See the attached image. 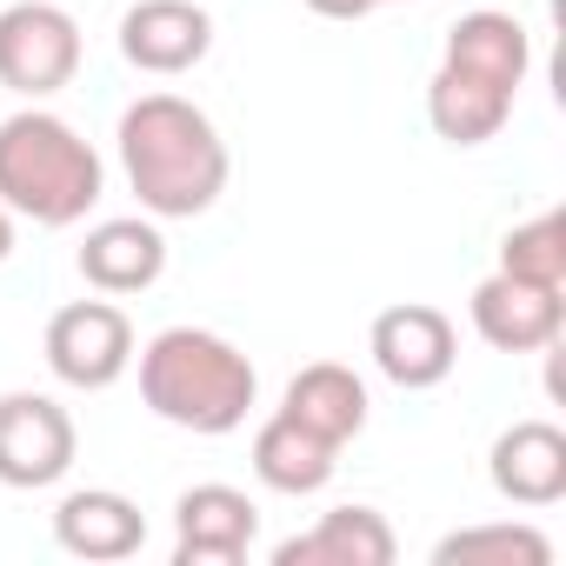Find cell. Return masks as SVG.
I'll return each instance as SVG.
<instances>
[{
    "mask_svg": "<svg viewBox=\"0 0 566 566\" xmlns=\"http://www.w3.org/2000/svg\"><path fill=\"white\" fill-rule=\"evenodd\" d=\"M120 167L154 220H193L227 193V140L180 94H140L120 114Z\"/></svg>",
    "mask_w": 566,
    "mask_h": 566,
    "instance_id": "1",
    "label": "cell"
},
{
    "mask_svg": "<svg viewBox=\"0 0 566 566\" xmlns=\"http://www.w3.org/2000/svg\"><path fill=\"white\" fill-rule=\"evenodd\" d=\"M260 394V374L253 360L207 334V327H167L147 340L140 354V400L167 420V427H187V433H233L247 420Z\"/></svg>",
    "mask_w": 566,
    "mask_h": 566,
    "instance_id": "2",
    "label": "cell"
},
{
    "mask_svg": "<svg viewBox=\"0 0 566 566\" xmlns=\"http://www.w3.org/2000/svg\"><path fill=\"white\" fill-rule=\"evenodd\" d=\"M101 200V154L61 114L0 120V207L28 213L34 227H74Z\"/></svg>",
    "mask_w": 566,
    "mask_h": 566,
    "instance_id": "3",
    "label": "cell"
},
{
    "mask_svg": "<svg viewBox=\"0 0 566 566\" xmlns=\"http://www.w3.org/2000/svg\"><path fill=\"white\" fill-rule=\"evenodd\" d=\"M81 74V28L54 0L0 8V87L21 101H48Z\"/></svg>",
    "mask_w": 566,
    "mask_h": 566,
    "instance_id": "4",
    "label": "cell"
},
{
    "mask_svg": "<svg viewBox=\"0 0 566 566\" xmlns=\"http://www.w3.org/2000/svg\"><path fill=\"white\" fill-rule=\"evenodd\" d=\"M48 367L61 387L101 394L134 367V327L114 301H74L48 321Z\"/></svg>",
    "mask_w": 566,
    "mask_h": 566,
    "instance_id": "5",
    "label": "cell"
},
{
    "mask_svg": "<svg viewBox=\"0 0 566 566\" xmlns=\"http://www.w3.org/2000/svg\"><path fill=\"white\" fill-rule=\"evenodd\" d=\"M74 413L48 394H0V486H54L74 467Z\"/></svg>",
    "mask_w": 566,
    "mask_h": 566,
    "instance_id": "6",
    "label": "cell"
},
{
    "mask_svg": "<svg viewBox=\"0 0 566 566\" xmlns=\"http://www.w3.org/2000/svg\"><path fill=\"white\" fill-rule=\"evenodd\" d=\"M367 354H374V367H380L394 387L427 394V387H440V380L453 374L460 340H453V321H447L440 307H427V301H400V307H387V314L374 321Z\"/></svg>",
    "mask_w": 566,
    "mask_h": 566,
    "instance_id": "7",
    "label": "cell"
},
{
    "mask_svg": "<svg viewBox=\"0 0 566 566\" xmlns=\"http://www.w3.org/2000/svg\"><path fill=\"white\" fill-rule=\"evenodd\" d=\"M559 321H566V301L559 287H539V280H520V273H493L473 287V334L500 354H539L559 340Z\"/></svg>",
    "mask_w": 566,
    "mask_h": 566,
    "instance_id": "8",
    "label": "cell"
},
{
    "mask_svg": "<svg viewBox=\"0 0 566 566\" xmlns=\"http://www.w3.org/2000/svg\"><path fill=\"white\" fill-rule=\"evenodd\" d=\"M174 526H180V539H174V559L180 566H233V559H247V546L260 533V506L240 486L207 480V486H187L180 493Z\"/></svg>",
    "mask_w": 566,
    "mask_h": 566,
    "instance_id": "9",
    "label": "cell"
},
{
    "mask_svg": "<svg viewBox=\"0 0 566 566\" xmlns=\"http://www.w3.org/2000/svg\"><path fill=\"white\" fill-rule=\"evenodd\" d=\"M213 48V21L193 0H140L120 14V54L140 74H187Z\"/></svg>",
    "mask_w": 566,
    "mask_h": 566,
    "instance_id": "10",
    "label": "cell"
},
{
    "mask_svg": "<svg viewBox=\"0 0 566 566\" xmlns=\"http://www.w3.org/2000/svg\"><path fill=\"white\" fill-rule=\"evenodd\" d=\"M493 493L513 506H553L566 500V433L553 420H520L493 440Z\"/></svg>",
    "mask_w": 566,
    "mask_h": 566,
    "instance_id": "11",
    "label": "cell"
},
{
    "mask_svg": "<svg viewBox=\"0 0 566 566\" xmlns=\"http://www.w3.org/2000/svg\"><path fill=\"white\" fill-rule=\"evenodd\" d=\"M394 526L374 506H334L321 513L314 533L301 539H280L273 566H394Z\"/></svg>",
    "mask_w": 566,
    "mask_h": 566,
    "instance_id": "12",
    "label": "cell"
},
{
    "mask_svg": "<svg viewBox=\"0 0 566 566\" xmlns=\"http://www.w3.org/2000/svg\"><path fill=\"white\" fill-rule=\"evenodd\" d=\"M54 539L74 553V559H134L140 539H147V520L127 493L114 486H87V493H67L61 513H54Z\"/></svg>",
    "mask_w": 566,
    "mask_h": 566,
    "instance_id": "13",
    "label": "cell"
},
{
    "mask_svg": "<svg viewBox=\"0 0 566 566\" xmlns=\"http://www.w3.org/2000/svg\"><path fill=\"white\" fill-rule=\"evenodd\" d=\"M81 273L101 294H147L167 273V240L154 220H101L81 247Z\"/></svg>",
    "mask_w": 566,
    "mask_h": 566,
    "instance_id": "14",
    "label": "cell"
},
{
    "mask_svg": "<svg viewBox=\"0 0 566 566\" xmlns=\"http://www.w3.org/2000/svg\"><path fill=\"white\" fill-rule=\"evenodd\" d=\"M447 67H460V74H473V81H486V87L520 94V81H526V67H533V41H526V28H520L513 14L480 8V14H460V21L447 28Z\"/></svg>",
    "mask_w": 566,
    "mask_h": 566,
    "instance_id": "15",
    "label": "cell"
},
{
    "mask_svg": "<svg viewBox=\"0 0 566 566\" xmlns=\"http://www.w3.org/2000/svg\"><path fill=\"white\" fill-rule=\"evenodd\" d=\"M280 413L301 420L321 440H334V447H347L367 427V380L354 367H340V360H314V367H301L287 380V407Z\"/></svg>",
    "mask_w": 566,
    "mask_h": 566,
    "instance_id": "16",
    "label": "cell"
},
{
    "mask_svg": "<svg viewBox=\"0 0 566 566\" xmlns=\"http://www.w3.org/2000/svg\"><path fill=\"white\" fill-rule=\"evenodd\" d=\"M334 467H340V447L334 440H321V433H307L301 420H287V413H273L260 433H253V473H260V486H273V493H321L327 480H334Z\"/></svg>",
    "mask_w": 566,
    "mask_h": 566,
    "instance_id": "17",
    "label": "cell"
},
{
    "mask_svg": "<svg viewBox=\"0 0 566 566\" xmlns=\"http://www.w3.org/2000/svg\"><path fill=\"white\" fill-rule=\"evenodd\" d=\"M506 114H513V94H506V87H486V81H473V74H460V67H447V61H440V74L427 81V120H433V134H440L447 147H480V140H493V134L506 127Z\"/></svg>",
    "mask_w": 566,
    "mask_h": 566,
    "instance_id": "18",
    "label": "cell"
},
{
    "mask_svg": "<svg viewBox=\"0 0 566 566\" xmlns=\"http://www.w3.org/2000/svg\"><path fill=\"white\" fill-rule=\"evenodd\" d=\"M500 273H520V280H539V287H559L566 294V220L559 213H539V220L513 227L500 240Z\"/></svg>",
    "mask_w": 566,
    "mask_h": 566,
    "instance_id": "19",
    "label": "cell"
},
{
    "mask_svg": "<svg viewBox=\"0 0 566 566\" xmlns=\"http://www.w3.org/2000/svg\"><path fill=\"white\" fill-rule=\"evenodd\" d=\"M433 559L440 566H453V559H520V566H546L553 559V539L546 533H533V526H467V533H447L440 546H433Z\"/></svg>",
    "mask_w": 566,
    "mask_h": 566,
    "instance_id": "20",
    "label": "cell"
},
{
    "mask_svg": "<svg viewBox=\"0 0 566 566\" xmlns=\"http://www.w3.org/2000/svg\"><path fill=\"white\" fill-rule=\"evenodd\" d=\"M307 8H314L321 21H360V14L380 8V0H307Z\"/></svg>",
    "mask_w": 566,
    "mask_h": 566,
    "instance_id": "21",
    "label": "cell"
},
{
    "mask_svg": "<svg viewBox=\"0 0 566 566\" xmlns=\"http://www.w3.org/2000/svg\"><path fill=\"white\" fill-rule=\"evenodd\" d=\"M14 253V220H8V207H0V260Z\"/></svg>",
    "mask_w": 566,
    "mask_h": 566,
    "instance_id": "22",
    "label": "cell"
}]
</instances>
